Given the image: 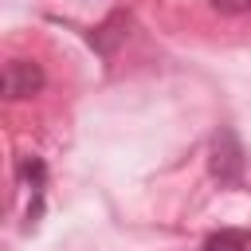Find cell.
Segmentation results:
<instances>
[{"mask_svg": "<svg viewBox=\"0 0 251 251\" xmlns=\"http://www.w3.org/2000/svg\"><path fill=\"white\" fill-rule=\"evenodd\" d=\"M239 173H243V149H239L231 129H220L212 141V176L220 184H235Z\"/></svg>", "mask_w": 251, "mask_h": 251, "instance_id": "obj_1", "label": "cell"}, {"mask_svg": "<svg viewBox=\"0 0 251 251\" xmlns=\"http://www.w3.org/2000/svg\"><path fill=\"white\" fill-rule=\"evenodd\" d=\"M39 86H43L39 63H31V59H12V63L4 67V94H8V98H31V94H39Z\"/></svg>", "mask_w": 251, "mask_h": 251, "instance_id": "obj_2", "label": "cell"}, {"mask_svg": "<svg viewBox=\"0 0 251 251\" xmlns=\"http://www.w3.org/2000/svg\"><path fill=\"white\" fill-rule=\"evenodd\" d=\"M204 251H247V235H243V231H231V227L212 231V235L204 239Z\"/></svg>", "mask_w": 251, "mask_h": 251, "instance_id": "obj_3", "label": "cell"}, {"mask_svg": "<svg viewBox=\"0 0 251 251\" xmlns=\"http://www.w3.org/2000/svg\"><path fill=\"white\" fill-rule=\"evenodd\" d=\"M212 8L224 12V16H243L251 8V0H212Z\"/></svg>", "mask_w": 251, "mask_h": 251, "instance_id": "obj_4", "label": "cell"}]
</instances>
